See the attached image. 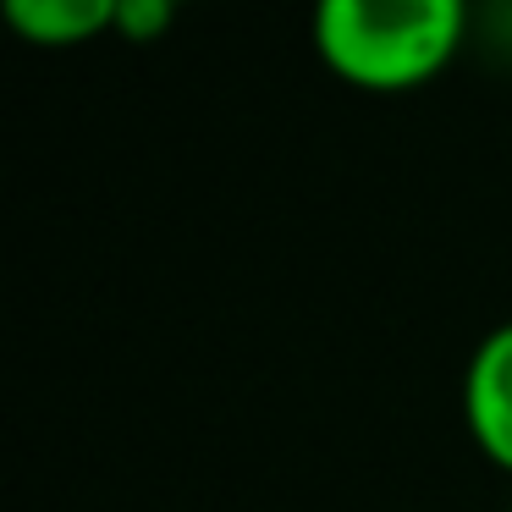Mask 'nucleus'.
<instances>
[{
    "instance_id": "nucleus-1",
    "label": "nucleus",
    "mask_w": 512,
    "mask_h": 512,
    "mask_svg": "<svg viewBox=\"0 0 512 512\" xmlns=\"http://www.w3.org/2000/svg\"><path fill=\"white\" fill-rule=\"evenodd\" d=\"M468 12L457 0H325L314 45L336 78L397 94L435 78L463 45Z\"/></svg>"
},
{
    "instance_id": "nucleus-4",
    "label": "nucleus",
    "mask_w": 512,
    "mask_h": 512,
    "mask_svg": "<svg viewBox=\"0 0 512 512\" xmlns=\"http://www.w3.org/2000/svg\"><path fill=\"white\" fill-rule=\"evenodd\" d=\"M166 23H171V6H166V0H116V34H127L133 45L155 39Z\"/></svg>"
},
{
    "instance_id": "nucleus-3",
    "label": "nucleus",
    "mask_w": 512,
    "mask_h": 512,
    "mask_svg": "<svg viewBox=\"0 0 512 512\" xmlns=\"http://www.w3.org/2000/svg\"><path fill=\"white\" fill-rule=\"evenodd\" d=\"M6 23L28 45H83L116 28V0H6Z\"/></svg>"
},
{
    "instance_id": "nucleus-2",
    "label": "nucleus",
    "mask_w": 512,
    "mask_h": 512,
    "mask_svg": "<svg viewBox=\"0 0 512 512\" xmlns=\"http://www.w3.org/2000/svg\"><path fill=\"white\" fill-rule=\"evenodd\" d=\"M463 419L490 463L512 468V320L474 347L463 369Z\"/></svg>"
}]
</instances>
